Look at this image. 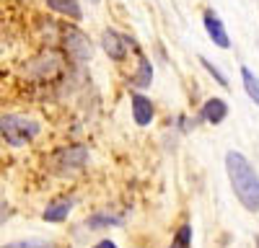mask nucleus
<instances>
[{
	"label": "nucleus",
	"instance_id": "obj_1",
	"mask_svg": "<svg viewBox=\"0 0 259 248\" xmlns=\"http://www.w3.org/2000/svg\"><path fill=\"white\" fill-rule=\"evenodd\" d=\"M226 171L233 186V194L244 204V210L259 212V176L254 171V165L239 153L228 150L226 153Z\"/></svg>",
	"mask_w": 259,
	"mask_h": 248
},
{
	"label": "nucleus",
	"instance_id": "obj_2",
	"mask_svg": "<svg viewBox=\"0 0 259 248\" xmlns=\"http://www.w3.org/2000/svg\"><path fill=\"white\" fill-rule=\"evenodd\" d=\"M39 121L24 116V114H3L0 116V135L6 137L8 145L13 148H21V145L31 142L39 135Z\"/></svg>",
	"mask_w": 259,
	"mask_h": 248
},
{
	"label": "nucleus",
	"instance_id": "obj_3",
	"mask_svg": "<svg viewBox=\"0 0 259 248\" xmlns=\"http://www.w3.org/2000/svg\"><path fill=\"white\" fill-rule=\"evenodd\" d=\"M62 73V57L55 49H45L26 62V75L34 80H52Z\"/></svg>",
	"mask_w": 259,
	"mask_h": 248
},
{
	"label": "nucleus",
	"instance_id": "obj_4",
	"mask_svg": "<svg viewBox=\"0 0 259 248\" xmlns=\"http://www.w3.org/2000/svg\"><path fill=\"white\" fill-rule=\"evenodd\" d=\"M62 44L68 57H73L75 62H89L94 57V44L78 26H65L62 29Z\"/></svg>",
	"mask_w": 259,
	"mask_h": 248
},
{
	"label": "nucleus",
	"instance_id": "obj_5",
	"mask_svg": "<svg viewBox=\"0 0 259 248\" xmlns=\"http://www.w3.org/2000/svg\"><path fill=\"white\" fill-rule=\"evenodd\" d=\"M101 47H104L106 54H109V59L122 62V59H127L130 49H133V41H130L127 36H122L119 31L109 29V31H104V34H101Z\"/></svg>",
	"mask_w": 259,
	"mask_h": 248
},
{
	"label": "nucleus",
	"instance_id": "obj_6",
	"mask_svg": "<svg viewBox=\"0 0 259 248\" xmlns=\"http://www.w3.org/2000/svg\"><path fill=\"white\" fill-rule=\"evenodd\" d=\"M202 24H205V31H207V36L212 39L215 47H221V49H228V47H231V36H228L223 21L218 18V13H215V11L207 8V11L202 13Z\"/></svg>",
	"mask_w": 259,
	"mask_h": 248
},
{
	"label": "nucleus",
	"instance_id": "obj_7",
	"mask_svg": "<svg viewBox=\"0 0 259 248\" xmlns=\"http://www.w3.org/2000/svg\"><path fill=\"white\" fill-rule=\"evenodd\" d=\"M130 109H133V119H135L138 127H148V124L153 121V116H156L153 101H150L148 96H143V93L130 96Z\"/></svg>",
	"mask_w": 259,
	"mask_h": 248
},
{
	"label": "nucleus",
	"instance_id": "obj_8",
	"mask_svg": "<svg viewBox=\"0 0 259 248\" xmlns=\"http://www.w3.org/2000/svg\"><path fill=\"white\" fill-rule=\"evenodd\" d=\"M60 171H80L85 160H89V150L80 148V145H75V148H62L57 155H55Z\"/></svg>",
	"mask_w": 259,
	"mask_h": 248
},
{
	"label": "nucleus",
	"instance_id": "obj_9",
	"mask_svg": "<svg viewBox=\"0 0 259 248\" xmlns=\"http://www.w3.org/2000/svg\"><path fill=\"white\" fill-rule=\"evenodd\" d=\"M228 116V103L218 96H212L202 103V121L207 124H221L223 119Z\"/></svg>",
	"mask_w": 259,
	"mask_h": 248
},
{
	"label": "nucleus",
	"instance_id": "obj_10",
	"mask_svg": "<svg viewBox=\"0 0 259 248\" xmlns=\"http://www.w3.org/2000/svg\"><path fill=\"white\" fill-rule=\"evenodd\" d=\"M70 210H73V199L62 197V199L50 202V204H47V210L41 212V217H45L47 222H62V220H68Z\"/></svg>",
	"mask_w": 259,
	"mask_h": 248
},
{
	"label": "nucleus",
	"instance_id": "obj_11",
	"mask_svg": "<svg viewBox=\"0 0 259 248\" xmlns=\"http://www.w3.org/2000/svg\"><path fill=\"white\" fill-rule=\"evenodd\" d=\"M47 8L55 11V13H62V16H68L70 21H80V6H78V0H47Z\"/></svg>",
	"mask_w": 259,
	"mask_h": 248
},
{
	"label": "nucleus",
	"instance_id": "obj_12",
	"mask_svg": "<svg viewBox=\"0 0 259 248\" xmlns=\"http://www.w3.org/2000/svg\"><path fill=\"white\" fill-rule=\"evenodd\" d=\"M150 80H153V68H150L148 57L138 52V75L130 78V83H133V86H138V88H148Z\"/></svg>",
	"mask_w": 259,
	"mask_h": 248
},
{
	"label": "nucleus",
	"instance_id": "obj_13",
	"mask_svg": "<svg viewBox=\"0 0 259 248\" xmlns=\"http://www.w3.org/2000/svg\"><path fill=\"white\" fill-rule=\"evenodd\" d=\"M241 80H244V91H246V96L259 106V78H256L249 68H241Z\"/></svg>",
	"mask_w": 259,
	"mask_h": 248
},
{
	"label": "nucleus",
	"instance_id": "obj_14",
	"mask_svg": "<svg viewBox=\"0 0 259 248\" xmlns=\"http://www.w3.org/2000/svg\"><path fill=\"white\" fill-rule=\"evenodd\" d=\"M89 227H94V230H101V227H109V225H122V217L117 215H106V212H99L94 217H89V222H85Z\"/></svg>",
	"mask_w": 259,
	"mask_h": 248
},
{
	"label": "nucleus",
	"instance_id": "obj_15",
	"mask_svg": "<svg viewBox=\"0 0 259 248\" xmlns=\"http://www.w3.org/2000/svg\"><path fill=\"white\" fill-rule=\"evenodd\" d=\"M171 248H192V227L189 225H182L177 235L171 238Z\"/></svg>",
	"mask_w": 259,
	"mask_h": 248
},
{
	"label": "nucleus",
	"instance_id": "obj_16",
	"mask_svg": "<svg viewBox=\"0 0 259 248\" xmlns=\"http://www.w3.org/2000/svg\"><path fill=\"white\" fill-rule=\"evenodd\" d=\"M200 65H202V68H205V70H207V73L212 75V80L218 83V86H223V88L228 86V78H226V75H223V73L218 70V65H215V62H210V59H207L205 54H200Z\"/></svg>",
	"mask_w": 259,
	"mask_h": 248
},
{
	"label": "nucleus",
	"instance_id": "obj_17",
	"mask_svg": "<svg viewBox=\"0 0 259 248\" xmlns=\"http://www.w3.org/2000/svg\"><path fill=\"white\" fill-rule=\"evenodd\" d=\"M0 248H57L52 240H39V238H29V240H16V243H6Z\"/></svg>",
	"mask_w": 259,
	"mask_h": 248
},
{
	"label": "nucleus",
	"instance_id": "obj_18",
	"mask_svg": "<svg viewBox=\"0 0 259 248\" xmlns=\"http://www.w3.org/2000/svg\"><path fill=\"white\" fill-rule=\"evenodd\" d=\"M94 248H117V243H112V240H99Z\"/></svg>",
	"mask_w": 259,
	"mask_h": 248
},
{
	"label": "nucleus",
	"instance_id": "obj_19",
	"mask_svg": "<svg viewBox=\"0 0 259 248\" xmlns=\"http://www.w3.org/2000/svg\"><path fill=\"white\" fill-rule=\"evenodd\" d=\"M85 3H89V6H99V0H85Z\"/></svg>",
	"mask_w": 259,
	"mask_h": 248
}]
</instances>
